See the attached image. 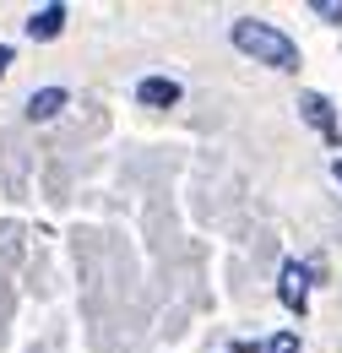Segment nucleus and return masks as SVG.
<instances>
[{"label": "nucleus", "instance_id": "f257e3e1", "mask_svg": "<svg viewBox=\"0 0 342 353\" xmlns=\"http://www.w3.org/2000/svg\"><path fill=\"white\" fill-rule=\"evenodd\" d=\"M228 39H234L239 54H250L256 65H272V71H299V44H294L283 28H272V22L239 17V22L228 28Z\"/></svg>", "mask_w": 342, "mask_h": 353}, {"label": "nucleus", "instance_id": "f03ea898", "mask_svg": "<svg viewBox=\"0 0 342 353\" xmlns=\"http://www.w3.org/2000/svg\"><path fill=\"white\" fill-rule=\"evenodd\" d=\"M277 294H283V305H288V310H299V315H304V299H310V272H304L299 261H288V266H283Z\"/></svg>", "mask_w": 342, "mask_h": 353}, {"label": "nucleus", "instance_id": "7ed1b4c3", "mask_svg": "<svg viewBox=\"0 0 342 353\" xmlns=\"http://www.w3.org/2000/svg\"><path fill=\"white\" fill-rule=\"evenodd\" d=\"M136 98H141L147 109H174V103H179V82H174V77H147V82L136 88Z\"/></svg>", "mask_w": 342, "mask_h": 353}, {"label": "nucleus", "instance_id": "20e7f679", "mask_svg": "<svg viewBox=\"0 0 342 353\" xmlns=\"http://www.w3.org/2000/svg\"><path fill=\"white\" fill-rule=\"evenodd\" d=\"M299 109H304V120L315 125L321 136H337V120H332V103L321 98V92H299Z\"/></svg>", "mask_w": 342, "mask_h": 353}, {"label": "nucleus", "instance_id": "39448f33", "mask_svg": "<svg viewBox=\"0 0 342 353\" xmlns=\"http://www.w3.org/2000/svg\"><path fill=\"white\" fill-rule=\"evenodd\" d=\"M60 109H66V88H43L28 98V120H54Z\"/></svg>", "mask_w": 342, "mask_h": 353}, {"label": "nucleus", "instance_id": "423d86ee", "mask_svg": "<svg viewBox=\"0 0 342 353\" xmlns=\"http://www.w3.org/2000/svg\"><path fill=\"white\" fill-rule=\"evenodd\" d=\"M60 28H66V6H43V11H33V22H28L33 39H54Z\"/></svg>", "mask_w": 342, "mask_h": 353}, {"label": "nucleus", "instance_id": "0eeeda50", "mask_svg": "<svg viewBox=\"0 0 342 353\" xmlns=\"http://www.w3.org/2000/svg\"><path fill=\"white\" fill-rule=\"evenodd\" d=\"M315 17H326V22H342V0H315Z\"/></svg>", "mask_w": 342, "mask_h": 353}, {"label": "nucleus", "instance_id": "6e6552de", "mask_svg": "<svg viewBox=\"0 0 342 353\" xmlns=\"http://www.w3.org/2000/svg\"><path fill=\"white\" fill-rule=\"evenodd\" d=\"M266 353H299V337L283 332V337H272V348H266Z\"/></svg>", "mask_w": 342, "mask_h": 353}, {"label": "nucleus", "instance_id": "1a4fd4ad", "mask_svg": "<svg viewBox=\"0 0 342 353\" xmlns=\"http://www.w3.org/2000/svg\"><path fill=\"white\" fill-rule=\"evenodd\" d=\"M6 65H11V49L0 44V77H6Z\"/></svg>", "mask_w": 342, "mask_h": 353}, {"label": "nucleus", "instance_id": "9d476101", "mask_svg": "<svg viewBox=\"0 0 342 353\" xmlns=\"http://www.w3.org/2000/svg\"><path fill=\"white\" fill-rule=\"evenodd\" d=\"M332 174H337V185H342V158H337V163H332Z\"/></svg>", "mask_w": 342, "mask_h": 353}]
</instances>
